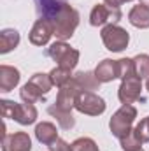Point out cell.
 Segmentation results:
<instances>
[{"label":"cell","instance_id":"cell-1","mask_svg":"<svg viewBox=\"0 0 149 151\" xmlns=\"http://www.w3.org/2000/svg\"><path fill=\"white\" fill-rule=\"evenodd\" d=\"M51 21H53V27H54V35L60 40H65V39L72 37L75 27L79 23V14L69 4H63L58 9V12L53 16Z\"/></svg>","mask_w":149,"mask_h":151},{"label":"cell","instance_id":"cell-2","mask_svg":"<svg viewBox=\"0 0 149 151\" xmlns=\"http://www.w3.org/2000/svg\"><path fill=\"white\" fill-rule=\"evenodd\" d=\"M53 81L49 74H34V77L23 86L21 90V99L27 104H35L44 99V95L51 90Z\"/></svg>","mask_w":149,"mask_h":151},{"label":"cell","instance_id":"cell-3","mask_svg":"<svg viewBox=\"0 0 149 151\" xmlns=\"http://www.w3.org/2000/svg\"><path fill=\"white\" fill-rule=\"evenodd\" d=\"M0 107L4 118H11L21 125H32L37 118V109L34 107V104H16L11 100H2Z\"/></svg>","mask_w":149,"mask_h":151},{"label":"cell","instance_id":"cell-4","mask_svg":"<svg viewBox=\"0 0 149 151\" xmlns=\"http://www.w3.org/2000/svg\"><path fill=\"white\" fill-rule=\"evenodd\" d=\"M135 116H137V111L132 104H123V107L112 116L111 132L117 139H123L125 135H128L132 132V123H133Z\"/></svg>","mask_w":149,"mask_h":151},{"label":"cell","instance_id":"cell-5","mask_svg":"<svg viewBox=\"0 0 149 151\" xmlns=\"http://www.w3.org/2000/svg\"><path fill=\"white\" fill-rule=\"evenodd\" d=\"M46 55L51 56L54 62H58V67H65V69H70V70L75 67V63L79 60V51L72 49L65 42L51 44V47H47Z\"/></svg>","mask_w":149,"mask_h":151},{"label":"cell","instance_id":"cell-6","mask_svg":"<svg viewBox=\"0 0 149 151\" xmlns=\"http://www.w3.org/2000/svg\"><path fill=\"white\" fill-rule=\"evenodd\" d=\"M75 107L84 114H102L105 111V102L93 91H79L75 97Z\"/></svg>","mask_w":149,"mask_h":151},{"label":"cell","instance_id":"cell-7","mask_svg":"<svg viewBox=\"0 0 149 151\" xmlns=\"http://www.w3.org/2000/svg\"><path fill=\"white\" fill-rule=\"evenodd\" d=\"M102 40H104V44L107 46L109 51H123L128 46L130 37H128L126 30H123L121 27L107 25L102 30Z\"/></svg>","mask_w":149,"mask_h":151},{"label":"cell","instance_id":"cell-8","mask_svg":"<svg viewBox=\"0 0 149 151\" xmlns=\"http://www.w3.org/2000/svg\"><path fill=\"white\" fill-rule=\"evenodd\" d=\"M121 18V11L119 7H111L107 4H100L95 5L91 14H90V23L93 27H102L105 23H116Z\"/></svg>","mask_w":149,"mask_h":151},{"label":"cell","instance_id":"cell-9","mask_svg":"<svg viewBox=\"0 0 149 151\" xmlns=\"http://www.w3.org/2000/svg\"><path fill=\"white\" fill-rule=\"evenodd\" d=\"M140 90H142V83H140L139 76L125 77L123 83H121V88H119V100L123 104H132L135 100H144L142 95H140Z\"/></svg>","mask_w":149,"mask_h":151},{"label":"cell","instance_id":"cell-10","mask_svg":"<svg viewBox=\"0 0 149 151\" xmlns=\"http://www.w3.org/2000/svg\"><path fill=\"white\" fill-rule=\"evenodd\" d=\"M53 34H54L53 21L49 18H40V19H37V23L34 25V28L30 32V40L35 46H44V44H47V40L51 39Z\"/></svg>","mask_w":149,"mask_h":151},{"label":"cell","instance_id":"cell-11","mask_svg":"<svg viewBox=\"0 0 149 151\" xmlns=\"http://www.w3.org/2000/svg\"><path fill=\"white\" fill-rule=\"evenodd\" d=\"M32 142L28 134L25 132H16L11 135H4L2 141V151H30Z\"/></svg>","mask_w":149,"mask_h":151},{"label":"cell","instance_id":"cell-12","mask_svg":"<svg viewBox=\"0 0 149 151\" xmlns=\"http://www.w3.org/2000/svg\"><path fill=\"white\" fill-rule=\"evenodd\" d=\"M19 83V70L9 65L0 67V90L2 91H11L16 84Z\"/></svg>","mask_w":149,"mask_h":151},{"label":"cell","instance_id":"cell-13","mask_svg":"<svg viewBox=\"0 0 149 151\" xmlns=\"http://www.w3.org/2000/svg\"><path fill=\"white\" fill-rule=\"evenodd\" d=\"M95 76L100 83H107V81H112L114 77H119V65L117 62L114 60H104L97 70H95Z\"/></svg>","mask_w":149,"mask_h":151},{"label":"cell","instance_id":"cell-14","mask_svg":"<svg viewBox=\"0 0 149 151\" xmlns=\"http://www.w3.org/2000/svg\"><path fill=\"white\" fill-rule=\"evenodd\" d=\"M128 19H130V23L133 25V27H137V28H148L149 27V7L146 5H135L132 11H130V14H128Z\"/></svg>","mask_w":149,"mask_h":151},{"label":"cell","instance_id":"cell-15","mask_svg":"<svg viewBox=\"0 0 149 151\" xmlns=\"http://www.w3.org/2000/svg\"><path fill=\"white\" fill-rule=\"evenodd\" d=\"M35 135H37L39 141H40L42 144H46V146H51V144L58 139L56 127H54L53 123H47V121H44V123L37 125V128H35Z\"/></svg>","mask_w":149,"mask_h":151},{"label":"cell","instance_id":"cell-16","mask_svg":"<svg viewBox=\"0 0 149 151\" xmlns=\"http://www.w3.org/2000/svg\"><path fill=\"white\" fill-rule=\"evenodd\" d=\"M19 42V34L12 28H5L0 34V51L2 53H9L11 49H14Z\"/></svg>","mask_w":149,"mask_h":151},{"label":"cell","instance_id":"cell-17","mask_svg":"<svg viewBox=\"0 0 149 151\" xmlns=\"http://www.w3.org/2000/svg\"><path fill=\"white\" fill-rule=\"evenodd\" d=\"M74 81L77 83V86L81 90H84V91H93V90H97L100 86V81L97 79V76H93L91 72H79L75 76Z\"/></svg>","mask_w":149,"mask_h":151},{"label":"cell","instance_id":"cell-18","mask_svg":"<svg viewBox=\"0 0 149 151\" xmlns=\"http://www.w3.org/2000/svg\"><path fill=\"white\" fill-rule=\"evenodd\" d=\"M47 113L53 114L56 119H58V123L62 125V128H72L74 127V118H72V114L70 111H62V109H58L56 106H51L49 109H47Z\"/></svg>","mask_w":149,"mask_h":151},{"label":"cell","instance_id":"cell-19","mask_svg":"<svg viewBox=\"0 0 149 151\" xmlns=\"http://www.w3.org/2000/svg\"><path fill=\"white\" fill-rule=\"evenodd\" d=\"M37 2V7L39 11L46 16V18H53L56 12H58V9L63 5V2H60V0H35Z\"/></svg>","mask_w":149,"mask_h":151},{"label":"cell","instance_id":"cell-20","mask_svg":"<svg viewBox=\"0 0 149 151\" xmlns=\"http://www.w3.org/2000/svg\"><path fill=\"white\" fill-rule=\"evenodd\" d=\"M49 77H51L53 84H56V86H63L69 81H72L70 79V69H65V67H58V69L51 70Z\"/></svg>","mask_w":149,"mask_h":151},{"label":"cell","instance_id":"cell-21","mask_svg":"<svg viewBox=\"0 0 149 151\" xmlns=\"http://www.w3.org/2000/svg\"><path fill=\"white\" fill-rule=\"evenodd\" d=\"M133 67H135V74L142 77H149V56L148 55H139L133 58Z\"/></svg>","mask_w":149,"mask_h":151},{"label":"cell","instance_id":"cell-22","mask_svg":"<svg viewBox=\"0 0 149 151\" xmlns=\"http://www.w3.org/2000/svg\"><path fill=\"white\" fill-rule=\"evenodd\" d=\"M119 141H121V146H123L125 151H139L140 150V144H142V141L137 137L135 130H132L128 135H125V137L119 139Z\"/></svg>","mask_w":149,"mask_h":151},{"label":"cell","instance_id":"cell-23","mask_svg":"<svg viewBox=\"0 0 149 151\" xmlns=\"http://www.w3.org/2000/svg\"><path fill=\"white\" fill-rule=\"evenodd\" d=\"M72 151H98L95 141L84 137V139H77L74 144H72Z\"/></svg>","mask_w":149,"mask_h":151},{"label":"cell","instance_id":"cell-24","mask_svg":"<svg viewBox=\"0 0 149 151\" xmlns=\"http://www.w3.org/2000/svg\"><path fill=\"white\" fill-rule=\"evenodd\" d=\"M135 134H137V137H139L142 142H148L149 141V116L146 118V119H142V121L137 125Z\"/></svg>","mask_w":149,"mask_h":151},{"label":"cell","instance_id":"cell-25","mask_svg":"<svg viewBox=\"0 0 149 151\" xmlns=\"http://www.w3.org/2000/svg\"><path fill=\"white\" fill-rule=\"evenodd\" d=\"M104 2H105L107 5H111V7H119V5L123 4L121 0H104Z\"/></svg>","mask_w":149,"mask_h":151},{"label":"cell","instance_id":"cell-26","mask_svg":"<svg viewBox=\"0 0 149 151\" xmlns=\"http://www.w3.org/2000/svg\"><path fill=\"white\" fill-rule=\"evenodd\" d=\"M140 4H142V5H146V7H149V0H140Z\"/></svg>","mask_w":149,"mask_h":151},{"label":"cell","instance_id":"cell-27","mask_svg":"<svg viewBox=\"0 0 149 151\" xmlns=\"http://www.w3.org/2000/svg\"><path fill=\"white\" fill-rule=\"evenodd\" d=\"M148 90H149V79H148Z\"/></svg>","mask_w":149,"mask_h":151},{"label":"cell","instance_id":"cell-28","mask_svg":"<svg viewBox=\"0 0 149 151\" xmlns=\"http://www.w3.org/2000/svg\"><path fill=\"white\" fill-rule=\"evenodd\" d=\"M139 151H142V150H139Z\"/></svg>","mask_w":149,"mask_h":151}]
</instances>
